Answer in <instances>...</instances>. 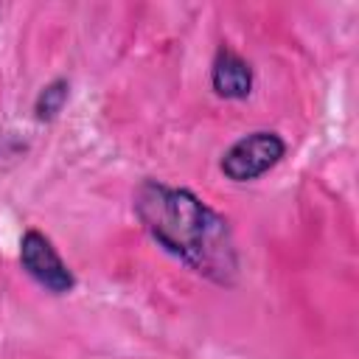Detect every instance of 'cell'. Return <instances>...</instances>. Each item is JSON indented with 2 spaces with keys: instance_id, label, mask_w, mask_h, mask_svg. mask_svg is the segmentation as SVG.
Segmentation results:
<instances>
[{
  "instance_id": "cell-4",
  "label": "cell",
  "mask_w": 359,
  "mask_h": 359,
  "mask_svg": "<svg viewBox=\"0 0 359 359\" xmlns=\"http://www.w3.org/2000/svg\"><path fill=\"white\" fill-rule=\"evenodd\" d=\"M252 65L230 45H219L210 62V87L224 101H244L252 93Z\"/></svg>"
},
{
  "instance_id": "cell-2",
  "label": "cell",
  "mask_w": 359,
  "mask_h": 359,
  "mask_svg": "<svg viewBox=\"0 0 359 359\" xmlns=\"http://www.w3.org/2000/svg\"><path fill=\"white\" fill-rule=\"evenodd\" d=\"M286 154V140L272 129H255L241 135L230 149H224L219 168L230 182H252L272 171Z\"/></svg>"
},
{
  "instance_id": "cell-1",
  "label": "cell",
  "mask_w": 359,
  "mask_h": 359,
  "mask_svg": "<svg viewBox=\"0 0 359 359\" xmlns=\"http://www.w3.org/2000/svg\"><path fill=\"white\" fill-rule=\"evenodd\" d=\"M132 210L168 255L216 286H236L241 261L233 227L202 196L149 177L135 188Z\"/></svg>"
},
{
  "instance_id": "cell-5",
  "label": "cell",
  "mask_w": 359,
  "mask_h": 359,
  "mask_svg": "<svg viewBox=\"0 0 359 359\" xmlns=\"http://www.w3.org/2000/svg\"><path fill=\"white\" fill-rule=\"evenodd\" d=\"M67 98H70V81H67L65 76H56L53 81H48V84L36 93V98H34V118H36L39 123H50V121L59 118V112L65 109Z\"/></svg>"
},
{
  "instance_id": "cell-3",
  "label": "cell",
  "mask_w": 359,
  "mask_h": 359,
  "mask_svg": "<svg viewBox=\"0 0 359 359\" xmlns=\"http://www.w3.org/2000/svg\"><path fill=\"white\" fill-rule=\"evenodd\" d=\"M20 266L36 286H42L45 292H50L56 297L70 294L79 283L73 269L62 261L53 241L39 230H25L22 233V238H20Z\"/></svg>"
}]
</instances>
